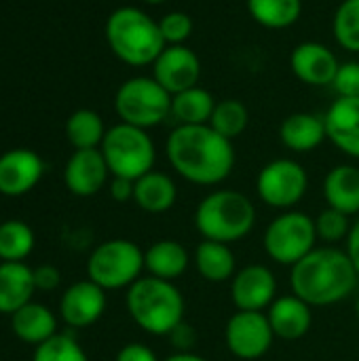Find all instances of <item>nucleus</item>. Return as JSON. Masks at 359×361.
<instances>
[{"label": "nucleus", "instance_id": "f257e3e1", "mask_svg": "<svg viewBox=\"0 0 359 361\" xmlns=\"http://www.w3.org/2000/svg\"><path fill=\"white\" fill-rule=\"evenodd\" d=\"M165 154L174 171L190 184H222L235 167L233 142L209 125H178L165 142Z\"/></svg>", "mask_w": 359, "mask_h": 361}, {"label": "nucleus", "instance_id": "f03ea898", "mask_svg": "<svg viewBox=\"0 0 359 361\" xmlns=\"http://www.w3.org/2000/svg\"><path fill=\"white\" fill-rule=\"evenodd\" d=\"M358 271L347 254L334 245L315 247L292 267V294L309 307H330L347 300L358 288Z\"/></svg>", "mask_w": 359, "mask_h": 361}, {"label": "nucleus", "instance_id": "7ed1b4c3", "mask_svg": "<svg viewBox=\"0 0 359 361\" xmlns=\"http://www.w3.org/2000/svg\"><path fill=\"white\" fill-rule=\"evenodd\" d=\"M125 305L129 317L152 336H169L174 328L184 322V296L174 286L159 277H140L131 288H127Z\"/></svg>", "mask_w": 359, "mask_h": 361}, {"label": "nucleus", "instance_id": "20e7f679", "mask_svg": "<svg viewBox=\"0 0 359 361\" xmlns=\"http://www.w3.org/2000/svg\"><path fill=\"white\" fill-rule=\"evenodd\" d=\"M106 40L110 51L127 66H152L167 47L159 21L138 6H121L106 21Z\"/></svg>", "mask_w": 359, "mask_h": 361}, {"label": "nucleus", "instance_id": "39448f33", "mask_svg": "<svg viewBox=\"0 0 359 361\" xmlns=\"http://www.w3.org/2000/svg\"><path fill=\"white\" fill-rule=\"evenodd\" d=\"M195 226L203 239L235 243L256 226V207L239 190L222 188L203 197L195 209Z\"/></svg>", "mask_w": 359, "mask_h": 361}, {"label": "nucleus", "instance_id": "423d86ee", "mask_svg": "<svg viewBox=\"0 0 359 361\" xmlns=\"http://www.w3.org/2000/svg\"><path fill=\"white\" fill-rule=\"evenodd\" d=\"M99 150L108 163L110 176L114 178H127L135 182L154 169L157 150L146 129L118 123L106 131Z\"/></svg>", "mask_w": 359, "mask_h": 361}, {"label": "nucleus", "instance_id": "0eeeda50", "mask_svg": "<svg viewBox=\"0 0 359 361\" xmlns=\"http://www.w3.org/2000/svg\"><path fill=\"white\" fill-rule=\"evenodd\" d=\"M114 110L121 123L148 131L171 116V93L152 76H133L116 89Z\"/></svg>", "mask_w": 359, "mask_h": 361}, {"label": "nucleus", "instance_id": "6e6552de", "mask_svg": "<svg viewBox=\"0 0 359 361\" xmlns=\"http://www.w3.org/2000/svg\"><path fill=\"white\" fill-rule=\"evenodd\" d=\"M144 269V252L129 239L99 243L87 260V279L108 290L131 288Z\"/></svg>", "mask_w": 359, "mask_h": 361}, {"label": "nucleus", "instance_id": "1a4fd4ad", "mask_svg": "<svg viewBox=\"0 0 359 361\" xmlns=\"http://www.w3.org/2000/svg\"><path fill=\"white\" fill-rule=\"evenodd\" d=\"M315 218L294 209H288L279 214L275 220H271L262 235L267 256L273 262L290 269L307 254H311L315 250Z\"/></svg>", "mask_w": 359, "mask_h": 361}, {"label": "nucleus", "instance_id": "9d476101", "mask_svg": "<svg viewBox=\"0 0 359 361\" xmlns=\"http://www.w3.org/2000/svg\"><path fill=\"white\" fill-rule=\"evenodd\" d=\"M309 188V176L298 161L275 159L267 163L256 178L260 201L273 209H292L303 201Z\"/></svg>", "mask_w": 359, "mask_h": 361}, {"label": "nucleus", "instance_id": "9b49d317", "mask_svg": "<svg viewBox=\"0 0 359 361\" xmlns=\"http://www.w3.org/2000/svg\"><path fill=\"white\" fill-rule=\"evenodd\" d=\"M273 328L264 311H237L224 330L229 351L239 360L252 361L269 353L273 345Z\"/></svg>", "mask_w": 359, "mask_h": 361}, {"label": "nucleus", "instance_id": "f8f14e48", "mask_svg": "<svg viewBox=\"0 0 359 361\" xmlns=\"http://www.w3.org/2000/svg\"><path fill=\"white\" fill-rule=\"evenodd\" d=\"M152 78L171 95L199 85L201 59L186 44H167L152 63Z\"/></svg>", "mask_w": 359, "mask_h": 361}, {"label": "nucleus", "instance_id": "ddd939ff", "mask_svg": "<svg viewBox=\"0 0 359 361\" xmlns=\"http://www.w3.org/2000/svg\"><path fill=\"white\" fill-rule=\"evenodd\" d=\"M277 298V279L264 264H248L231 279V300L237 311H267Z\"/></svg>", "mask_w": 359, "mask_h": 361}, {"label": "nucleus", "instance_id": "4468645a", "mask_svg": "<svg viewBox=\"0 0 359 361\" xmlns=\"http://www.w3.org/2000/svg\"><path fill=\"white\" fill-rule=\"evenodd\" d=\"M106 305V290L91 279H83L63 290L59 298V317L74 330L89 328L99 322Z\"/></svg>", "mask_w": 359, "mask_h": 361}, {"label": "nucleus", "instance_id": "2eb2a0df", "mask_svg": "<svg viewBox=\"0 0 359 361\" xmlns=\"http://www.w3.org/2000/svg\"><path fill=\"white\" fill-rule=\"evenodd\" d=\"M44 163L40 154L28 148H13L0 154V195L23 197L42 178Z\"/></svg>", "mask_w": 359, "mask_h": 361}, {"label": "nucleus", "instance_id": "dca6fc26", "mask_svg": "<svg viewBox=\"0 0 359 361\" xmlns=\"http://www.w3.org/2000/svg\"><path fill=\"white\" fill-rule=\"evenodd\" d=\"M341 61L334 51L317 40H307L294 47L290 55V68L294 76L311 87L332 85Z\"/></svg>", "mask_w": 359, "mask_h": 361}, {"label": "nucleus", "instance_id": "f3484780", "mask_svg": "<svg viewBox=\"0 0 359 361\" xmlns=\"http://www.w3.org/2000/svg\"><path fill=\"white\" fill-rule=\"evenodd\" d=\"M110 178L108 163L99 148L74 150L63 169L66 188L74 197H93L97 195Z\"/></svg>", "mask_w": 359, "mask_h": 361}, {"label": "nucleus", "instance_id": "a211bd4d", "mask_svg": "<svg viewBox=\"0 0 359 361\" xmlns=\"http://www.w3.org/2000/svg\"><path fill=\"white\" fill-rule=\"evenodd\" d=\"M328 140L347 157L359 159V97H339L324 114Z\"/></svg>", "mask_w": 359, "mask_h": 361}, {"label": "nucleus", "instance_id": "6ab92c4d", "mask_svg": "<svg viewBox=\"0 0 359 361\" xmlns=\"http://www.w3.org/2000/svg\"><path fill=\"white\" fill-rule=\"evenodd\" d=\"M311 309L313 307H309L296 294L277 296L273 305L267 309V317L273 328V334L284 341L303 338L311 330V322H313Z\"/></svg>", "mask_w": 359, "mask_h": 361}, {"label": "nucleus", "instance_id": "aec40b11", "mask_svg": "<svg viewBox=\"0 0 359 361\" xmlns=\"http://www.w3.org/2000/svg\"><path fill=\"white\" fill-rule=\"evenodd\" d=\"M279 140L288 150L298 154L320 148L322 142L328 140L324 116L313 112H294L286 116L279 127Z\"/></svg>", "mask_w": 359, "mask_h": 361}, {"label": "nucleus", "instance_id": "412c9836", "mask_svg": "<svg viewBox=\"0 0 359 361\" xmlns=\"http://www.w3.org/2000/svg\"><path fill=\"white\" fill-rule=\"evenodd\" d=\"M34 292V269L25 262H0V315L11 317L32 302Z\"/></svg>", "mask_w": 359, "mask_h": 361}, {"label": "nucleus", "instance_id": "4be33fe9", "mask_svg": "<svg viewBox=\"0 0 359 361\" xmlns=\"http://www.w3.org/2000/svg\"><path fill=\"white\" fill-rule=\"evenodd\" d=\"M11 330L21 343L38 347L57 334V317L49 307L32 300L11 315Z\"/></svg>", "mask_w": 359, "mask_h": 361}, {"label": "nucleus", "instance_id": "5701e85b", "mask_svg": "<svg viewBox=\"0 0 359 361\" xmlns=\"http://www.w3.org/2000/svg\"><path fill=\"white\" fill-rule=\"evenodd\" d=\"M324 197L328 207L345 214L359 216V167L336 165L324 180Z\"/></svg>", "mask_w": 359, "mask_h": 361}, {"label": "nucleus", "instance_id": "b1692460", "mask_svg": "<svg viewBox=\"0 0 359 361\" xmlns=\"http://www.w3.org/2000/svg\"><path fill=\"white\" fill-rule=\"evenodd\" d=\"M178 201V186L165 171H148L135 180L133 203L146 214H167Z\"/></svg>", "mask_w": 359, "mask_h": 361}, {"label": "nucleus", "instance_id": "393cba45", "mask_svg": "<svg viewBox=\"0 0 359 361\" xmlns=\"http://www.w3.org/2000/svg\"><path fill=\"white\" fill-rule=\"evenodd\" d=\"M188 262V250L174 239H161L144 252V269L148 271V275L165 281L180 279L186 273Z\"/></svg>", "mask_w": 359, "mask_h": 361}, {"label": "nucleus", "instance_id": "a878e982", "mask_svg": "<svg viewBox=\"0 0 359 361\" xmlns=\"http://www.w3.org/2000/svg\"><path fill=\"white\" fill-rule=\"evenodd\" d=\"M195 267L199 275L209 283L231 281L237 273V260L229 243L203 239L195 250Z\"/></svg>", "mask_w": 359, "mask_h": 361}, {"label": "nucleus", "instance_id": "bb28decb", "mask_svg": "<svg viewBox=\"0 0 359 361\" xmlns=\"http://www.w3.org/2000/svg\"><path fill=\"white\" fill-rule=\"evenodd\" d=\"M214 108V95L199 85L171 95V116L178 125H207Z\"/></svg>", "mask_w": 359, "mask_h": 361}, {"label": "nucleus", "instance_id": "cd10ccee", "mask_svg": "<svg viewBox=\"0 0 359 361\" xmlns=\"http://www.w3.org/2000/svg\"><path fill=\"white\" fill-rule=\"evenodd\" d=\"M250 17L267 30H286L303 15V0H248Z\"/></svg>", "mask_w": 359, "mask_h": 361}, {"label": "nucleus", "instance_id": "c85d7f7f", "mask_svg": "<svg viewBox=\"0 0 359 361\" xmlns=\"http://www.w3.org/2000/svg\"><path fill=\"white\" fill-rule=\"evenodd\" d=\"M106 125L95 110L80 108L72 112L66 121V137L74 146V150H91L99 148L106 135Z\"/></svg>", "mask_w": 359, "mask_h": 361}, {"label": "nucleus", "instance_id": "c756f323", "mask_svg": "<svg viewBox=\"0 0 359 361\" xmlns=\"http://www.w3.org/2000/svg\"><path fill=\"white\" fill-rule=\"evenodd\" d=\"M34 231L23 220L0 222V260L2 262H23L34 250Z\"/></svg>", "mask_w": 359, "mask_h": 361}, {"label": "nucleus", "instance_id": "7c9ffc66", "mask_svg": "<svg viewBox=\"0 0 359 361\" xmlns=\"http://www.w3.org/2000/svg\"><path fill=\"white\" fill-rule=\"evenodd\" d=\"M248 123H250V112H248L245 104L229 97V99L216 102L214 114H212L207 125L233 142L235 137H239L248 129Z\"/></svg>", "mask_w": 359, "mask_h": 361}, {"label": "nucleus", "instance_id": "2f4dec72", "mask_svg": "<svg viewBox=\"0 0 359 361\" xmlns=\"http://www.w3.org/2000/svg\"><path fill=\"white\" fill-rule=\"evenodd\" d=\"M334 40L349 53H359V0H343L332 17Z\"/></svg>", "mask_w": 359, "mask_h": 361}, {"label": "nucleus", "instance_id": "473e14b6", "mask_svg": "<svg viewBox=\"0 0 359 361\" xmlns=\"http://www.w3.org/2000/svg\"><path fill=\"white\" fill-rule=\"evenodd\" d=\"M32 361H89V357L74 336L57 332L47 343L34 347Z\"/></svg>", "mask_w": 359, "mask_h": 361}, {"label": "nucleus", "instance_id": "72a5a7b5", "mask_svg": "<svg viewBox=\"0 0 359 361\" xmlns=\"http://www.w3.org/2000/svg\"><path fill=\"white\" fill-rule=\"evenodd\" d=\"M351 220L349 216L328 207L324 212H320V216L315 218V233H317V241L324 243H339V241H347L349 233H351Z\"/></svg>", "mask_w": 359, "mask_h": 361}, {"label": "nucleus", "instance_id": "f704fd0d", "mask_svg": "<svg viewBox=\"0 0 359 361\" xmlns=\"http://www.w3.org/2000/svg\"><path fill=\"white\" fill-rule=\"evenodd\" d=\"M161 36L165 44H186L193 36V19L184 11H171L159 19Z\"/></svg>", "mask_w": 359, "mask_h": 361}, {"label": "nucleus", "instance_id": "c9c22d12", "mask_svg": "<svg viewBox=\"0 0 359 361\" xmlns=\"http://www.w3.org/2000/svg\"><path fill=\"white\" fill-rule=\"evenodd\" d=\"M330 87L339 97H359V61L341 63Z\"/></svg>", "mask_w": 359, "mask_h": 361}, {"label": "nucleus", "instance_id": "e433bc0d", "mask_svg": "<svg viewBox=\"0 0 359 361\" xmlns=\"http://www.w3.org/2000/svg\"><path fill=\"white\" fill-rule=\"evenodd\" d=\"M167 338L176 347V353H193V349H195V345L199 341V334L190 324L182 322L178 328H174V332Z\"/></svg>", "mask_w": 359, "mask_h": 361}, {"label": "nucleus", "instance_id": "4c0bfd02", "mask_svg": "<svg viewBox=\"0 0 359 361\" xmlns=\"http://www.w3.org/2000/svg\"><path fill=\"white\" fill-rule=\"evenodd\" d=\"M61 283V273L53 264H40L34 269V286L40 292H53Z\"/></svg>", "mask_w": 359, "mask_h": 361}, {"label": "nucleus", "instance_id": "58836bf2", "mask_svg": "<svg viewBox=\"0 0 359 361\" xmlns=\"http://www.w3.org/2000/svg\"><path fill=\"white\" fill-rule=\"evenodd\" d=\"M114 361H159V357L150 347L140 343H129L116 353Z\"/></svg>", "mask_w": 359, "mask_h": 361}, {"label": "nucleus", "instance_id": "ea45409f", "mask_svg": "<svg viewBox=\"0 0 359 361\" xmlns=\"http://www.w3.org/2000/svg\"><path fill=\"white\" fill-rule=\"evenodd\" d=\"M133 190H135V182L127 180V178H114L110 180V197L118 203H127L133 201Z\"/></svg>", "mask_w": 359, "mask_h": 361}, {"label": "nucleus", "instance_id": "a19ab883", "mask_svg": "<svg viewBox=\"0 0 359 361\" xmlns=\"http://www.w3.org/2000/svg\"><path fill=\"white\" fill-rule=\"evenodd\" d=\"M347 254H349V258H351V262H353V267H355L359 275V216L358 222L351 226V233L347 237Z\"/></svg>", "mask_w": 359, "mask_h": 361}, {"label": "nucleus", "instance_id": "79ce46f5", "mask_svg": "<svg viewBox=\"0 0 359 361\" xmlns=\"http://www.w3.org/2000/svg\"><path fill=\"white\" fill-rule=\"evenodd\" d=\"M163 361H207L205 357L197 355V353H174L169 357H165Z\"/></svg>", "mask_w": 359, "mask_h": 361}, {"label": "nucleus", "instance_id": "37998d69", "mask_svg": "<svg viewBox=\"0 0 359 361\" xmlns=\"http://www.w3.org/2000/svg\"><path fill=\"white\" fill-rule=\"evenodd\" d=\"M142 2H146V4H163L167 0H142Z\"/></svg>", "mask_w": 359, "mask_h": 361}, {"label": "nucleus", "instance_id": "c03bdc74", "mask_svg": "<svg viewBox=\"0 0 359 361\" xmlns=\"http://www.w3.org/2000/svg\"><path fill=\"white\" fill-rule=\"evenodd\" d=\"M358 317H359V298H358Z\"/></svg>", "mask_w": 359, "mask_h": 361}]
</instances>
